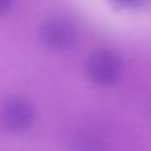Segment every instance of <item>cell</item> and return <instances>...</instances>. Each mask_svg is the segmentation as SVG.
<instances>
[{
    "mask_svg": "<svg viewBox=\"0 0 151 151\" xmlns=\"http://www.w3.org/2000/svg\"><path fill=\"white\" fill-rule=\"evenodd\" d=\"M35 122L34 106L22 98H11L0 110V124L8 132L22 134Z\"/></svg>",
    "mask_w": 151,
    "mask_h": 151,
    "instance_id": "cell-2",
    "label": "cell"
},
{
    "mask_svg": "<svg viewBox=\"0 0 151 151\" xmlns=\"http://www.w3.org/2000/svg\"><path fill=\"white\" fill-rule=\"evenodd\" d=\"M111 1L119 8H131V9L145 8L150 3V0H111Z\"/></svg>",
    "mask_w": 151,
    "mask_h": 151,
    "instance_id": "cell-4",
    "label": "cell"
},
{
    "mask_svg": "<svg viewBox=\"0 0 151 151\" xmlns=\"http://www.w3.org/2000/svg\"><path fill=\"white\" fill-rule=\"evenodd\" d=\"M86 70L88 78L95 84L102 87H112L122 78L123 63L114 52L98 50L90 55Z\"/></svg>",
    "mask_w": 151,
    "mask_h": 151,
    "instance_id": "cell-1",
    "label": "cell"
},
{
    "mask_svg": "<svg viewBox=\"0 0 151 151\" xmlns=\"http://www.w3.org/2000/svg\"><path fill=\"white\" fill-rule=\"evenodd\" d=\"M12 1L14 0H0V16L4 15L12 6Z\"/></svg>",
    "mask_w": 151,
    "mask_h": 151,
    "instance_id": "cell-5",
    "label": "cell"
},
{
    "mask_svg": "<svg viewBox=\"0 0 151 151\" xmlns=\"http://www.w3.org/2000/svg\"><path fill=\"white\" fill-rule=\"evenodd\" d=\"M76 37V29L64 17H51L42 23L39 28L40 42L50 50L62 51L72 46Z\"/></svg>",
    "mask_w": 151,
    "mask_h": 151,
    "instance_id": "cell-3",
    "label": "cell"
}]
</instances>
